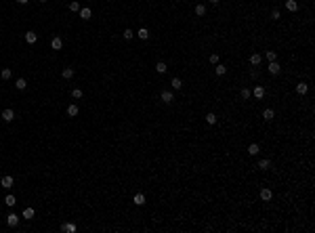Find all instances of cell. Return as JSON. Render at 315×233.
<instances>
[{"label":"cell","mask_w":315,"mask_h":233,"mask_svg":"<svg viewBox=\"0 0 315 233\" xmlns=\"http://www.w3.org/2000/svg\"><path fill=\"white\" fill-rule=\"evenodd\" d=\"M0 185L4 187V189H11V187L15 185V179H13V176H2V181H0Z\"/></svg>","instance_id":"6da1fadb"},{"label":"cell","mask_w":315,"mask_h":233,"mask_svg":"<svg viewBox=\"0 0 315 233\" xmlns=\"http://www.w3.org/2000/svg\"><path fill=\"white\" fill-rule=\"evenodd\" d=\"M0 118H2L4 122H13V120H15V111H13V109H4Z\"/></svg>","instance_id":"7a4b0ae2"},{"label":"cell","mask_w":315,"mask_h":233,"mask_svg":"<svg viewBox=\"0 0 315 233\" xmlns=\"http://www.w3.org/2000/svg\"><path fill=\"white\" fill-rule=\"evenodd\" d=\"M17 223H19V216H17L15 212H11V214L6 216V225H9V227H17Z\"/></svg>","instance_id":"3957f363"},{"label":"cell","mask_w":315,"mask_h":233,"mask_svg":"<svg viewBox=\"0 0 315 233\" xmlns=\"http://www.w3.org/2000/svg\"><path fill=\"white\" fill-rule=\"evenodd\" d=\"M280 71H281V67H280V63H277V61H269V74H273V76H275V74H280Z\"/></svg>","instance_id":"277c9868"},{"label":"cell","mask_w":315,"mask_h":233,"mask_svg":"<svg viewBox=\"0 0 315 233\" xmlns=\"http://www.w3.org/2000/svg\"><path fill=\"white\" fill-rule=\"evenodd\" d=\"M160 97H162L164 103H172V101H175V94L170 93V90H162V94H160Z\"/></svg>","instance_id":"5b68a950"},{"label":"cell","mask_w":315,"mask_h":233,"mask_svg":"<svg viewBox=\"0 0 315 233\" xmlns=\"http://www.w3.org/2000/svg\"><path fill=\"white\" fill-rule=\"evenodd\" d=\"M50 46H53V50H61V46H63V40H61L59 36H55V38L50 40Z\"/></svg>","instance_id":"8992f818"},{"label":"cell","mask_w":315,"mask_h":233,"mask_svg":"<svg viewBox=\"0 0 315 233\" xmlns=\"http://www.w3.org/2000/svg\"><path fill=\"white\" fill-rule=\"evenodd\" d=\"M61 231L63 233H74L76 231V225H74V223H63V225H61Z\"/></svg>","instance_id":"52a82bcc"},{"label":"cell","mask_w":315,"mask_h":233,"mask_svg":"<svg viewBox=\"0 0 315 233\" xmlns=\"http://www.w3.org/2000/svg\"><path fill=\"white\" fill-rule=\"evenodd\" d=\"M286 9H288L290 13L298 11V2H296V0H286Z\"/></svg>","instance_id":"ba28073f"},{"label":"cell","mask_w":315,"mask_h":233,"mask_svg":"<svg viewBox=\"0 0 315 233\" xmlns=\"http://www.w3.org/2000/svg\"><path fill=\"white\" fill-rule=\"evenodd\" d=\"M36 40H38V34H34V32H25V42H27V44H34Z\"/></svg>","instance_id":"9c48e42d"},{"label":"cell","mask_w":315,"mask_h":233,"mask_svg":"<svg viewBox=\"0 0 315 233\" xmlns=\"http://www.w3.org/2000/svg\"><path fill=\"white\" fill-rule=\"evenodd\" d=\"M271 198H273L271 189H263V191H260V199H263V202H271Z\"/></svg>","instance_id":"30bf717a"},{"label":"cell","mask_w":315,"mask_h":233,"mask_svg":"<svg viewBox=\"0 0 315 233\" xmlns=\"http://www.w3.org/2000/svg\"><path fill=\"white\" fill-rule=\"evenodd\" d=\"M155 71H158V74H166V71H168V65H166L164 61H158V63H155Z\"/></svg>","instance_id":"8fae6325"},{"label":"cell","mask_w":315,"mask_h":233,"mask_svg":"<svg viewBox=\"0 0 315 233\" xmlns=\"http://www.w3.org/2000/svg\"><path fill=\"white\" fill-rule=\"evenodd\" d=\"M132 202H135V206H143V204H145V195H143V193H135Z\"/></svg>","instance_id":"7c38bea8"},{"label":"cell","mask_w":315,"mask_h":233,"mask_svg":"<svg viewBox=\"0 0 315 233\" xmlns=\"http://www.w3.org/2000/svg\"><path fill=\"white\" fill-rule=\"evenodd\" d=\"M137 36H139L141 40H149V30L147 27H141L139 32H137Z\"/></svg>","instance_id":"4fadbf2b"},{"label":"cell","mask_w":315,"mask_h":233,"mask_svg":"<svg viewBox=\"0 0 315 233\" xmlns=\"http://www.w3.org/2000/svg\"><path fill=\"white\" fill-rule=\"evenodd\" d=\"M61 76H63L65 80H70V78H74V67H63V71H61Z\"/></svg>","instance_id":"5bb4252c"},{"label":"cell","mask_w":315,"mask_h":233,"mask_svg":"<svg viewBox=\"0 0 315 233\" xmlns=\"http://www.w3.org/2000/svg\"><path fill=\"white\" fill-rule=\"evenodd\" d=\"M78 13H80V17L84 19V21H86V19H91V15H93V11H91V9H86V6H84V9H80Z\"/></svg>","instance_id":"9a60e30c"},{"label":"cell","mask_w":315,"mask_h":233,"mask_svg":"<svg viewBox=\"0 0 315 233\" xmlns=\"http://www.w3.org/2000/svg\"><path fill=\"white\" fill-rule=\"evenodd\" d=\"M170 86H172L175 90H181V88H183V82H181V78H172V80H170Z\"/></svg>","instance_id":"2e32d148"},{"label":"cell","mask_w":315,"mask_h":233,"mask_svg":"<svg viewBox=\"0 0 315 233\" xmlns=\"http://www.w3.org/2000/svg\"><path fill=\"white\" fill-rule=\"evenodd\" d=\"M252 94H254L256 99H263V97H265V88H263V86H254V90H252Z\"/></svg>","instance_id":"e0dca14e"},{"label":"cell","mask_w":315,"mask_h":233,"mask_svg":"<svg viewBox=\"0 0 315 233\" xmlns=\"http://www.w3.org/2000/svg\"><path fill=\"white\" fill-rule=\"evenodd\" d=\"M67 116H70V118L78 116V105H67Z\"/></svg>","instance_id":"ac0fdd59"},{"label":"cell","mask_w":315,"mask_h":233,"mask_svg":"<svg viewBox=\"0 0 315 233\" xmlns=\"http://www.w3.org/2000/svg\"><path fill=\"white\" fill-rule=\"evenodd\" d=\"M260 61H263V57H260L258 53H252V55H250V63H252V65H258Z\"/></svg>","instance_id":"d6986e66"},{"label":"cell","mask_w":315,"mask_h":233,"mask_svg":"<svg viewBox=\"0 0 315 233\" xmlns=\"http://www.w3.org/2000/svg\"><path fill=\"white\" fill-rule=\"evenodd\" d=\"M4 204H6V206H11V208H13V206H15V204H17V198H15V195H11V193H9V195H6V198H4Z\"/></svg>","instance_id":"ffe728a7"},{"label":"cell","mask_w":315,"mask_h":233,"mask_svg":"<svg viewBox=\"0 0 315 233\" xmlns=\"http://www.w3.org/2000/svg\"><path fill=\"white\" fill-rule=\"evenodd\" d=\"M11 76H13V71L9 70V67H4V70L0 71V78H2V80H11Z\"/></svg>","instance_id":"44dd1931"},{"label":"cell","mask_w":315,"mask_h":233,"mask_svg":"<svg viewBox=\"0 0 315 233\" xmlns=\"http://www.w3.org/2000/svg\"><path fill=\"white\" fill-rule=\"evenodd\" d=\"M307 90H309V86H307L305 82H301V84H296V93H298V94H305Z\"/></svg>","instance_id":"7402d4cb"},{"label":"cell","mask_w":315,"mask_h":233,"mask_svg":"<svg viewBox=\"0 0 315 233\" xmlns=\"http://www.w3.org/2000/svg\"><path fill=\"white\" fill-rule=\"evenodd\" d=\"M258 151H260V147H258L256 143H252V145L248 147V153H250V155H258Z\"/></svg>","instance_id":"603a6c76"},{"label":"cell","mask_w":315,"mask_h":233,"mask_svg":"<svg viewBox=\"0 0 315 233\" xmlns=\"http://www.w3.org/2000/svg\"><path fill=\"white\" fill-rule=\"evenodd\" d=\"M214 74H216V76H225V74H227V67H225V65H221V63H219V65H216V67H214Z\"/></svg>","instance_id":"cb8c5ba5"},{"label":"cell","mask_w":315,"mask_h":233,"mask_svg":"<svg viewBox=\"0 0 315 233\" xmlns=\"http://www.w3.org/2000/svg\"><path fill=\"white\" fill-rule=\"evenodd\" d=\"M23 219L32 221V219H34V208H25V210H23Z\"/></svg>","instance_id":"d4e9b609"},{"label":"cell","mask_w":315,"mask_h":233,"mask_svg":"<svg viewBox=\"0 0 315 233\" xmlns=\"http://www.w3.org/2000/svg\"><path fill=\"white\" fill-rule=\"evenodd\" d=\"M19 90H25V86H27V82H25V78H17V84H15Z\"/></svg>","instance_id":"484cf974"},{"label":"cell","mask_w":315,"mask_h":233,"mask_svg":"<svg viewBox=\"0 0 315 233\" xmlns=\"http://www.w3.org/2000/svg\"><path fill=\"white\" fill-rule=\"evenodd\" d=\"M216 120H219V118H216V114H212V111H210V114H206V122H208V124H216Z\"/></svg>","instance_id":"4316f807"},{"label":"cell","mask_w":315,"mask_h":233,"mask_svg":"<svg viewBox=\"0 0 315 233\" xmlns=\"http://www.w3.org/2000/svg\"><path fill=\"white\" fill-rule=\"evenodd\" d=\"M273 116H275V114H273V109H265V111H263V118H265L267 122H271V120H273Z\"/></svg>","instance_id":"83f0119b"},{"label":"cell","mask_w":315,"mask_h":233,"mask_svg":"<svg viewBox=\"0 0 315 233\" xmlns=\"http://www.w3.org/2000/svg\"><path fill=\"white\" fill-rule=\"evenodd\" d=\"M122 36H124V38H126V40H132V38H135V32H132V30H130V27H126V30H124V32H122Z\"/></svg>","instance_id":"f1b7e54d"},{"label":"cell","mask_w":315,"mask_h":233,"mask_svg":"<svg viewBox=\"0 0 315 233\" xmlns=\"http://www.w3.org/2000/svg\"><path fill=\"white\" fill-rule=\"evenodd\" d=\"M70 11H71V13H78V11H80V2L71 0V2H70Z\"/></svg>","instance_id":"f546056e"},{"label":"cell","mask_w":315,"mask_h":233,"mask_svg":"<svg viewBox=\"0 0 315 233\" xmlns=\"http://www.w3.org/2000/svg\"><path fill=\"white\" fill-rule=\"evenodd\" d=\"M196 15H200V17L206 15V6H204V4H198V6H196Z\"/></svg>","instance_id":"4dcf8cb0"},{"label":"cell","mask_w":315,"mask_h":233,"mask_svg":"<svg viewBox=\"0 0 315 233\" xmlns=\"http://www.w3.org/2000/svg\"><path fill=\"white\" fill-rule=\"evenodd\" d=\"M275 57H277V55H275L273 50H267V53H265V59H267V61H275Z\"/></svg>","instance_id":"1f68e13d"},{"label":"cell","mask_w":315,"mask_h":233,"mask_svg":"<svg viewBox=\"0 0 315 233\" xmlns=\"http://www.w3.org/2000/svg\"><path fill=\"white\" fill-rule=\"evenodd\" d=\"M82 94L84 93H82L80 88H74V90H71V97H74V99H82Z\"/></svg>","instance_id":"d6a6232c"},{"label":"cell","mask_w":315,"mask_h":233,"mask_svg":"<svg viewBox=\"0 0 315 233\" xmlns=\"http://www.w3.org/2000/svg\"><path fill=\"white\" fill-rule=\"evenodd\" d=\"M269 166H271V162H269V160H260V162H258V168H263V170H267Z\"/></svg>","instance_id":"836d02e7"},{"label":"cell","mask_w":315,"mask_h":233,"mask_svg":"<svg viewBox=\"0 0 315 233\" xmlns=\"http://www.w3.org/2000/svg\"><path fill=\"white\" fill-rule=\"evenodd\" d=\"M240 94H242V99H250V94H252V93H250V88H242V93H240Z\"/></svg>","instance_id":"e575fe53"},{"label":"cell","mask_w":315,"mask_h":233,"mask_svg":"<svg viewBox=\"0 0 315 233\" xmlns=\"http://www.w3.org/2000/svg\"><path fill=\"white\" fill-rule=\"evenodd\" d=\"M271 19H273V21H277V19H280V11H277V9H273V11H271Z\"/></svg>","instance_id":"d590c367"},{"label":"cell","mask_w":315,"mask_h":233,"mask_svg":"<svg viewBox=\"0 0 315 233\" xmlns=\"http://www.w3.org/2000/svg\"><path fill=\"white\" fill-rule=\"evenodd\" d=\"M210 63L216 65V63H219V55H210Z\"/></svg>","instance_id":"8d00e7d4"},{"label":"cell","mask_w":315,"mask_h":233,"mask_svg":"<svg viewBox=\"0 0 315 233\" xmlns=\"http://www.w3.org/2000/svg\"><path fill=\"white\" fill-rule=\"evenodd\" d=\"M17 2H19V4H27L30 0H17Z\"/></svg>","instance_id":"74e56055"},{"label":"cell","mask_w":315,"mask_h":233,"mask_svg":"<svg viewBox=\"0 0 315 233\" xmlns=\"http://www.w3.org/2000/svg\"><path fill=\"white\" fill-rule=\"evenodd\" d=\"M210 2H212V4H219V0H210Z\"/></svg>","instance_id":"f35d334b"},{"label":"cell","mask_w":315,"mask_h":233,"mask_svg":"<svg viewBox=\"0 0 315 233\" xmlns=\"http://www.w3.org/2000/svg\"><path fill=\"white\" fill-rule=\"evenodd\" d=\"M38 2H46V0H38Z\"/></svg>","instance_id":"ab89813d"}]
</instances>
